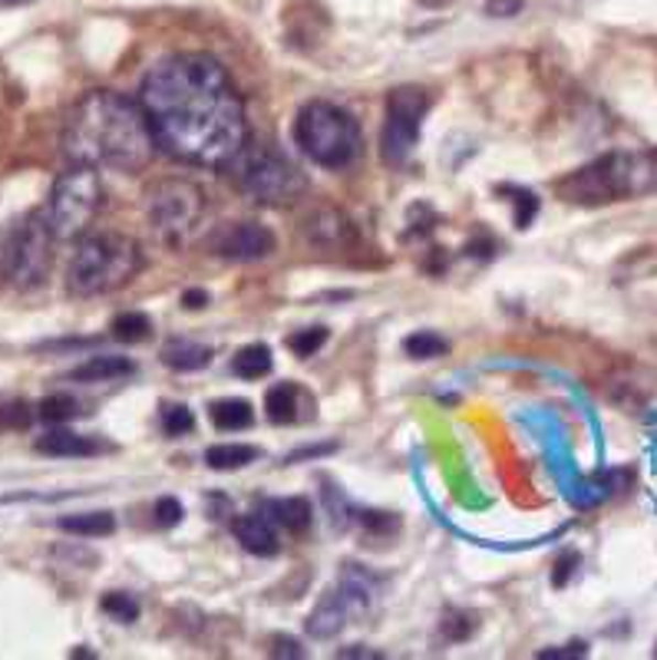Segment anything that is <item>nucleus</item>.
Wrapping results in <instances>:
<instances>
[{"label":"nucleus","mask_w":657,"mask_h":660,"mask_svg":"<svg viewBox=\"0 0 657 660\" xmlns=\"http://www.w3.org/2000/svg\"><path fill=\"white\" fill-rule=\"evenodd\" d=\"M155 142L179 162L222 169L248 142V119L225 66L208 53H175L159 59L139 89Z\"/></svg>","instance_id":"f257e3e1"},{"label":"nucleus","mask_w":657,"mask_h":660,"mask_svg":"<svg viewBox=\"0 0 657 660\" xmlns=\"http://www.w3.org/2000/svg\"><path fill=\"white\" fill-rule=\"evenodd\" d=\"M155 132L139 99L112 89L86 93L63 129V152L73 165L139 172L155 159Z\"/></svg>","instance_id":"f03ea898"},{"label":"nucleus","mask_w":657,"mask_h":660,"mask_svg":"<svg viewBox=\"0 0 657 660\" xmlns=\"http://www.w3.org/2000/svg\"><path fill=\"white\" fill-rule=\"evenodd\" d=\"M566 202L575 205H605L618 198H638L657 192V149L648 152H612L579 169L559 182Z\"/></svg>","instance_id":"7ed1b4c3"},{"label":"nucleus","mask_w":657,"mask_h":660,"mask_svg":"<svg viewBox=\"0 0 657 660\" xmlns=\"http://www.w3.org/2000/svg\"><path fill=\"white\" fill-rule=\"evenodd\" d=\"M142 268V251L129 235L103 231L86 235L69 264H66V291L73 297H99L126 288Z\"/></svg>","instance_id":"20e7f679"},{"label":"nucleus","mask_w":657,"mask_h":660,"mask_svg":"<svg viewBox=\"0 0 657 660\" xmlns=\"http://www.w3.org/2000/svg\"><path fill=\"white\" fill-rule=\"evenodd\" d=\"M291 132H294V145L324 169H347L360 159V149H364L357 119L327 99L304 102L294 116Z\"/></svg>","instance_id":"39448f33"},{"label":"nucleus","mask_w":657,"mask_h":660,"mask_svg":"<svg viewBox=\"0 0 657 660\" xmlns=\"http://www.w3.org/2000/svg\"><path fill=\"white\" fill-rule=\"evenodd\" d=\"M56 235L40 212L20 218L0 241V278L17 291H33L46 281Z\"/></svg>","instance_id":"423d86ee"},{"label":"nucleus","mask_w":657,"mask_h":660,"mask_svg":"<svg viewBox=\"0 0 657 660\" xmlns=\"http://www.w3.org/2000/svg\"><path fill=\"white\" fill-rule=\"evenodd\" d=\"M99 205H103V182L96 169L73 165L53 182V192L43 205V218L53 228L56 241H73L93 225Z\"/></svg>","instance_id":"0eeeda50"},{"label":"nucleus","mask_w":657,"mask_h":660,"mask_svg":"<svg viewBox=\"0 0 657 660\" xmlns=\"http://www.w3.org/2000/svg\"><path fill=\"white\" fill-rule=\"evenodd\" d=\"M146 215H149L152 231L162 241L179 245L202 221V215H205V195L189 178H159L146 192Z\"/></svg>","instance_id":"6e6552de"},{"label":"nucleus","mask_w":657,"mask_h":660,"mask_svg":"<svg viewBox=\"0 0 657 660\" xmlns=\"http://www.w3.org/2000/svg\"><path fill=\"white\" fill-rule=\"evenodd\" d=\"M374 595H377V582L360 565H344L341 585L314 608V615L308 618V631L314 638H334L344 625L370 612Z\"/></svg>","instance_id":"1a4fd4ad"},{"label":"nucleus","mask_w":657,"mask_h":660,"mask_svg":"<svg viewBox=\"0 0 657 660\" xmlns=\"http://www.w3.org/2000/svg\"><path fill=\"white\" fill-rule=\"evenodd\" d=\"M430 109V93L420 86H400L387 99V122L380 132V159L387 165H403L420 139L423 116Z\"/></svg>","instance_id":"9d476101"},{"label":"nucleus","mask_w":657,"mask_h":660,"mask_svg":"<svg viewBox=\"0 0 657 660\" xmlns=\"http://www.w3.org/2000/svg\"><path fill=\"white\" fill-rule=\"evenodd\" d=\"M241 185L261 205H291L308 192V175L284 152H258L245 165Z\"/></svg>","instance_id":"9b49d317"},{"label":"nucleus","mask_w":657,"mask_h":660,"mask_svg":"<svg viewBox=\"0 0 657 660\" xmlns=\"http://www.w3.org/2000/svg\"><path fill=\"white\" fill-rule=\"evenodd\" d=\"M278 248L274 235L258 225V221H228L215 231L212 238V251L225 261H241V264H251V261H261V258H271Z\"/></svg>","instance_id":"f8f14e48"},{"label":"nucleus","mask_w":657,"mask_h":660,"mask_svg":"<svg viewBox=\"0 0 657 660\" xmlns=\"http://www.w3.org/2000/svg\"><path fill=\"white\" fill-rule=\"evenodd\" d=\"M36 453L43 456H56V459H83V456H99L106 453V443L96 440V436H83V433H73V430H50L36 440Z\"/></svg>","instance_id":"ddd939ff"},{"label":"nucleus","mask_w":657,"mask_h":660,"mask_svg":"<svg viewBox=\"0 0 657 660\" xmlns=\"http://www.w3.org/2000/svg\"><path fill=\"white\" fill-rule=\"evenodd\" d=\"M235 539L241 542L245 552L258 555V559H268V555H278V532H274V522L265 516V512H251V516H241L235 522Z\"/></svg>","instance_id":"4468645a"},{"label":"nucleus","mask_w":657,"mask_h":660,"mask_svg":"<svg viewBox=\"0 0 657 660\" xmlns=\"http://www.w3.org/2000/svg\"><path fill=\"white\" fill-rule=\"evenodd\" d=\"M132 374H136V364L129 357L96 354V357L83 360L79 367H73L69 380H76V383H112V380H122V377H132Z\"/></svg>","instance_id":"2eb2a0df"},{"label":"nucleus","mask_w":657,"mask_h":660,"mask_svg":"<svg viewBox=\"0 0 657 660\" xmlns=\"http://www.w3.org/2000/svg\"><path fill=\"white\" fill-rule=\"evenodd\" d=\"M261 512L274 522V526H281V529H288V532H294V535H301V532H308L311 529V519H314V509H311V502L308 499H268L265 506H261Z\"/></svg>","instance_id":"dca6fc26"},{"label":"nucleus","mask_w":657,"mask_h":660,"mask_svg":"<svg viewBox=\"0 0 657 660\" xmlns=\"http://www.w3.org/2000/svg\"><path fill=\"white\" fill-rule=\"evenodd\" d=\"M308 241L314 248H344L351 241V221L341 212H321L308 221Z\"/></svg>","instance_id":"f3484780"},{"label":"nucleus","mask_w":657,"mask_h":660,"mask_svg":"<svg viewBox=\"0 0 657 660\" xmlns=\"http://www.w3.org/2000/svg\"><path fill=\"white\" fill-rule=\"evenodd\" d=\"M60 532L66 535H79V539H103L116 532V519L112 512H79V516H63L60 519Z\"/></svg>","instance_id":"a211bd4d"},{"label":"nucleus","mask_w":657,"mask_h":660,"mask_svg":"<svg viewBox=\"0 0 657 660\" xmlns=\"http://www.w3.org/2000/svg\"><path fill=\"white\" fill-rule=\"evenodd\" d=\"M162 360H165L172 370H179V374H195V370L208 367V360H212V350H208V347H202V344L172 340V344H165V350H162Z\"/></svg>","instance_id":"6ab92c4d"},{"label":"nucleus","mask_w":657,"mask_h":660,"mask_svg":"<svg viewBox=\"0 0 657 660\" xmlns=\"http://www.w3.org/2000/svg\"><path fill=\"white\" fill-rule=\"evenodd\" d=\"M208 420L215 423V430L235 433V430H248L255 423V413L248 400H218L208 407Z\"/></svg>","instance_id":"aec40b11"},{"label":"nucleus","mask_w":657,"mask_h":660,"mask_svg":"<svg viewBox=\"0 0 657 660\" xmlns=\"http://www.w3.org/2000/svg\"><path fill=\"white\" fill-rule=\"evenodd\" d=\"M265 413L271 423L284 426L298 420V387L294 383H278L265 393Z\"/></svg>","instance_id":"412c9836"},{"label":"nucleus","mask_w":657,"mask_h":660,"mask_svg":"<svg viewBox=\"0 0 657 660\" xmlns=\"http://www.w3.org/2000/svg\"><path fill=\"white\" fill-rule=\"evenodd\" d=\"M258 459V450L255 446H241V443H218L212 450H205V463L208 469H218V473H231V469H241L248 463Z\"/></svg>","instance_id":"4be33fe9"},{"label":"nucleus","mask_w":657,"mask_h":660,"mask_svg":"<svg viewBox=\"0 0 657 660\" xmlns=\"http://www.w3.org/2000/svg\"><path fill=\"white\" fill-rule=\"evenodd\" d=\"M271 367H274V360H271V350L265 344H248L231 360V370L245 380H261V377L271 374Z\"/></svg>","instance_id":"5701e85b"},{"label":"nucleus","mask_w":657,"mask_h":660,"mask_svg":"<svg viewBox=\"0 0 657 660\" xmlns=\"http://www.w3.org/2000/svg\"><path fill=\"white\" fill-rule=\"evenodd\" d=\"M112 337L122 340V344H139V340H149L152 337V321L139 311H122L116 314L112 321Z\"/></svg>","instance_id":"b1692460"},{"label":"nucleus","mask_w":657,"mask_h":660,"mask_svg":"<svg viewBox=\"0 0 657 660\" xmlns=\"http://www.w3.org/2000/svg\"><path fill=\"white\" fill-rule=\"evenodd\" d=\"M403 350L413 360H437V357H443L450 350V340L440 337V334H433V331H417V334H410L403 340Z\"/></svg>","instance_id":"393cba45"},{"label":"nucleus","mask_w":657,"mask_h":660,"mask_svg":"<svg viewBox=\"0 0 657 660\" xmlns=\"http://www.w3.org/2000/svg\"><path fill=\"white\" fill-rule=\"evenodd\" d=\"M40 420H46V423H69V420H76L83 410H79V403L69 397V393H53V397H46L40 407Z\"/></svg>","instance_id":"a878e982"},{"label":"nucleus","mask_w":657,"mask_h":660,"mask_svg":"<svg viewBox=\"0 0 657 660\" xmlns=\"http://www.w3.org/2000/svg\"><path fill=\"white\" fill-rule=\"evenodd\" d=\"M99 608H103L109 618H116L119 625H132V621L139 618V602H136L132 595H126V592H106V595L99 598Z\"/></svg>","instance_id":"bb28decb"},{"label":"nucleus","mask_w":657,"mask_h":660,"mask_svg":"<svg viewBox=\"0 0 657 660\" xmlns=\"http://www.w3.org/2000/svg\"><path fill=\"white\" fill-rule=\"evenodd\" d=\"M192 426H195V416H192L189 407H182V403H165L162 407V430H165V436L179 440V436L192 433Z\"/></svg>","instance_id":"cd10ccee"},{"label":"nucleus","mask_w":657,"mask_h":660,"mask_svg":"<svg viewBox=\"0 0 657 660\" xmlns=\"http://www.w3.org/2000/svg\"><path fill=\"white\" fill-rule=\"evenodd\" d=\"M327 344V331L324 327H308V331H294L291 337H288V347L294 350V357H314L321 347Z\"/></svg>","instance_id":"c85d7f7f"},{"label":"nucleus","mask_w":657,"mask_h":660,"mask_svg":"<svg viewBox=\"0 0 657 660\" xmlns=\"http://www.w3.org/2000/svg\"><path fill=\"white\" fill-rule=\"evenodd\" d=\"M506 195H513V205H516V228H529L532 218L539 215V195L536 192H526V188H506Z\"/></svg>","instance_id":"c756f323"},{"label":"nucleus","mask_w":657,"mask_h":660,"mask_svg":"<svg viewBox=\"0 0 657 660\" xmlns=\"http://www.w3.org/2000/svg\"><path fill=\"white\" fill-rule=\"evenodd\" d=\"M440 631L446 641H470L473 631H476V621L463 612H446L443 621H440Z\"/></svg>","instance_id":"7c9ffc66"},{"label":"nucleus","mask_w":657,"mask_h":660,"mask_svg":"<svg viewBox=\"0 0 657 660\" xmlns=\"http://www.w3.org/2000/svg\"><path fill=\"white\" fill-rule=\"evenodd\" d=\"M33 420L30 407L13 400V403H0V430H26Z\"/></svg>","instance_id":"2f4dec72"},{"label":"nucleus","mask_w":657,"mask_h":660,"mask_svg":"<svg viewBox=\"0 0 657 660\" xmlns=\"http://www.w3.org/2000/svg\"><path fill=\"white\" fill-rule=\"evenodd\" d=\"M182 502L179 499H172V496H165V499H159L155 502V522L162 526V529H172V526H179L182 522Z\"/></svg>","instance_id":"473e14b6"},{"label":"nucleus","mask_w":657,"mask_h":660,"mask_svg":"<svg viewBox=\"0 0 657 660\" xmlns=\"http://www.w3.org/2000/svg\"><path fill=\"white\" fill-rule=\"evenodd\" d=\"M575 565H579V555L575 552H569V555H562L559 562H556V572H552V585L556 588H562V585H569V578H572V572H575Z\"/></svg>","instance_id":"72a5a7b5"},{"label":"nucleus","mask_w":657,"mask_h":660,"mask_svg":"<svg viewBox=\"0 0 657 660\" xmlns=\"http://www.w3.org/2000/svg\"><path fill=\"white\" fill-rule=\"evenodd\" d=\"M579 658H589V645H582V641H575V645H569V648H556V651H542L539 660H579Z\"/></svg>","instance_id":"f704fd0d"},{"label":"nucleus","mask_w":657,"mask_h":660,"mask_svg":"<svg viewBox=\"0 0 657 660\" xmlns=\"http://www.w3.org/2000/svg\"><path fill=\"white\" fill-rule=\"evenodd\" d=\"M526 0H486V13L489 17H516L523 13Z\"/></svg>","instance_id":"c9c22d12"},{"label":"nucleus","mask_w":657,"mask_h":660,"mask_svg":"<svg viewBox=\"0 0 657 660\" xmlns=\"http://www.w3.org/2000/svg\"><path fill=\"white\" fill-rule=\"evenodd\" d=\"M208 304V294L205 291H198V288H192V291H185L182 294V307H192V311H198V307H205Z\"/></svg>","instance_id":"e433bc0d"},{"label":"nucleus","mask_w":657,"mask_h":660,"mask_svg":"<svg viewBox=\"0 0 657 660\" xmlns=\"http://www.w3.org/2000/svg\"><path fill=\"white\" fill-rule=\"evenodd\" d=\"M278 645H281V651H274L278 658H301V654H304L298 641H288V638H278Z\"/></svg>","instance_id":"4c0bfd02"},{"label":"nucleus","mask_w":657,"mask_h":660,"mask_svg":"<svg viewBox=\"0 0 657 660\" xmlns=\"http://www.w3.org/2000/svg\"><path fill=\"white\" fill-rule=\"evenodd\" d=\"M420 7H427V10H443V7H450L453 0H417Z\"/></svg>","instance_id":"58836bf2"},{"label":"nucleus","mask_w":657,"mask_h":660,"mask_svg":"<svg viewBox=\"0 0 657 660\" xmlns=\"http://www.w3.org/2000/svg\"><path fill=\"white\" fill-rule=\"evenodd\" d=\"M655 654H657V651H655Z\"/></svg>","instance_id":"ea45409f"}]
</instances>
